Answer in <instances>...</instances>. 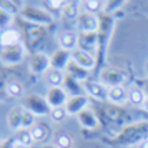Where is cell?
Listing matches in <instances>:
<instances>
[{
    "instance_id": "obj_22",
    "label": "cell",
    "mask_w": 148,
    "mask_h": 148,
    "mask_svg": "<svg viewBox=\"0 0 148 148\" xmlns=\"http://www.w3.org/2000/svg\"><path fill=\"white\" fill-rule=\"evenodd\" d=\"M67 72H68L67 75H70L72 78H75V80H77V82H80V83H82V82L85 83V82L88 80V70H85V68L78 67V65H75L73 62H72V63L68 65Z\"/></svg>"
},
{
    "instance_id": "obj_12",
    "label": "cell",
    "mask_w": 148,
    "mask_h": 148,
    "mask_svg": "<svg viewBox=\"0 0 148 148\" xmlns=\"http://www.w3.org/2000/svg\"><path fill=\"white\" fill-rule=\"evenodd\" d=\"M72 62L78 67L85 68V70H92L95 67V57L92 53H87L80 48H77L75 52H72Z\"/></svg>"
},
{
    "instance_id": "obj_7",
    "label": "cell",
    "mask_w": 148,
    "mask_h": 148,
    "mask_svg": "<svg viewBox=\"0 0 148 148\" xmlns=\"http://www.w3.org/2000/svg\"><path fill=\"white\" fill-rule=\"evenodd\" d=\"M100 22L97 18V15L87 14V12H82L77 18V27L80 30V34H90V32H97L98 30Z\"/></svg>"
},
{
    "instance_id": "obj_10",
    "label": "cell",
    "mask_w": 148,
    "mask_h": 148,
    "mask_svg": "<svg viewBox=\"0 0 148 148\" xmlns=\"http://www.w3.org/2000/svg\"><path fill=\"white\" fill-rule=\"evenodd\" d=\"M83 90L88 97H92L95 100H107V93L108 88L100 83V82H93V80H87L83 83Z\"/></svg>"
},
{
    "instance_id": "obj_18",
    "label": "cell",
    "mask_w": 148,
    "mask_h": 148,
    "mask_svg": "<svg viewBox=\"0 0 148 148\" xmlns=\"http://www.w3.org/2000/svg\"><path fill=\"white\" fill-rule=\"evenodd\" d=\"M65 77H67V75L63 73V72L55 70V68H50L47 73L43 75V82L48 85V88H52V87H63Z\"/></svg>"
},
{
    "instance_id": "obj_19",
    "label": "cell",
    "mask_w": 148,
    "mask_h": 148,
    "mask_svg": "<svg viewBox=\"0 0 148 148\" xmlns=\"http://www.w3.org/2000/svg\"><path fill=\"white\" fill-rule=\"evenodd\" d=\"M53 145L57 148H73V136L70 132L58 130L53 135Z\"/></svg>"
},
{
    "instance_id": "obj_3",
    "label": "cell",
    "mask_w": 148,
    "mask_h": 148,
    "mask_svg": "<svg viewBox=\"0 0 148 148\" xmlns=\"http://www.w3.org/2000/svg\"><path fill=\"white\" fill-rule=\"evenodd\" d=\"M27 57V48L23 43H18V45H14V47H7L2 50L0 53V63L2 65H7V67H12V65H18L23 62V58Z\"/></svg>"
},
{
    "instance_id": "obj_34",
    "label": "cell",
    "mask_w": 148,
    "mask_h": 148,
    "mask_svg": "<svg viewBox=\"0 0 148 148\" xmlns=\"http://www.w3.org/2000/svg\"><path fill=\"white\" fill-rule=\"evenodd\" d=\"M138 148H148V138H143V140L138 143Z\"/></svg>"
},
{
    "instance_id": "obj_9",
    "label": "cell",
    "mask_w": 148,
    "mask_h": 148,
    "mask_svg": "<svg viewBox=\"0 0 148 148\" xmlns=\"http://www.w3.org/2000/svg\"><path fill=\"white\" fill-rule=\"evenodd\" d=\"M88 101H90L88 95H73L65 103V110L68 115H78L85 108H88Z\"/></svg>"
},
{
    "instance_id": "obj_2",
    "label": "cell",
    "mask_w": 148,
    "mask_h": 148,
    "mask_svg": "<svg viewBox=\"0 0 148 148\" xmlns=\"http://www.w3.org/2000/svg\"><path fill=\"white\" fill-rule=\"evenodd\" d=\"M20 17L23 20L32 22L35 25H50L53 22V17L52 14H48L47 10L38 7H34V5H25V7L20 8Z\"/></svg>"
},
{
    "instance_id": "obj_24",
    "label": "cell",
    "mask_w": 148,
    "mask_h": 148,
    "mask_svg": "<svg viewBox=\"0 0 148 148\" xmlns=\"http://www.w3.org/2000/svg\"><path fill=\"white\" fill-rule=\"evenodd\" d=\"M5 92L12 98H22L23 97V85L18 80H8L5 85Z\"/></svg>"
},
{
    "instance_id": "obj_14",
    "label": "cell",
    "mask_w": 148,
    "mask_h": 148,
    "mask_svg": "<svg viewBox=\"0 0 148 148\" xmlns=\"http://www.w3.org/2000/svg\"><path fill=\"white\" fill-rule=\"evenodd\" d=\"M22 116H23V107L22 105H15L10 108L7 115V125L12 132H18L22 130Z\"/></svg>"
},
{
    "instance_id": "obj_33",
    "label": "cell",
    "mask_w": 148,
    "mask_h": 148,
    "mask_svg": "<svg viewBox=\"0 0 148 148\" xmlns=\"http://www.w3.org/2000/svg\"><path fill=\"white\" fill-rule=\"evenodd\" d=\"M15 140H3L0 141V148H14Z\"/></svg>"
},
{
    "instance_id": "obj_30",
    "label": "cell",
    "mask_w": 148,
    "mask_h": 148,
    "mask_svg": "<svg viewBox=\"0 0 148 148\" xmlns=\"http://www.w3.org/2000/svg\"><path fill=\"white\" fill-rule=\"evenodd\" d=\"M50 116H52V120L55 123H62V121H65L68 113H67V110H65V107H58V108H52Z\"/></svg>"
},
{
    "instance_id": "obj_13",
    "label": "cell",
    "mask_w": 148,
    "mask_h": 148,
    "mask_svg": "<svg viewBox=\"0 0 148 148\" xmlns=\"http://www.w3.org/2000/svg\"><path fill=\"white\" fill-rule=\"evenodd\" d=\"M0 42H2V47L3 48L14 47V45L22 43V35L17 28L8 27V28H5V30L0 32Z\"/></svg>"
},
{
    "instance_id": "obj_23",
    "label": "cell",
    "mask_w": 148,
    "mask_h": 148,
    "mask_svg": "<svg viewBox=\"0 0 148 148\" xmlns=\"http://www.w3.org/2000/svg\"><path fill=\"white\" fill-rule=\"evenodd\" d=\"M145 98H147V95L145 92L138 87H133L128 90V101L135 105V107H143V103H145Z\"/></svg>"
},
{
    "instance_id": "obj_6",
    "label": "cell",
    "mask_w": 148,
    "mask_h": 148,
    "mask_svg": "<svg viewBox=\"0 0 148 148\" xmlns=\"http://www.w3.org/2000/svg\"><path fill=\"white\" fill-rule=\"evenodd\" d=\"M68 93L65 92L63 87H52L47 90L45 93V100L50 105V108H58V107H65V103L68 101Z\"/></svg>"
},
{
    "instance_id": "obj_26",
    "label": "cell",
    "mask_w": 148,
    "mask_h": 148,
    "mask_svg": "<svg viewBox=\"0 0 148 148\" xmlns=\"http://www.w3.org/2000/svg\"><path fill=\"white\" fill-rule=\"evenodd\" d=\"M80 82H77L75 78H72L70 75H67L65 77V82H63V88H65V92L67 93H72V97L73 95H82L80 93V85H78Z\"/></svg>"
},
{
    "instance_id": "obj_17",
    "label": "cell",
    "mask_w": 148,
    "mask_h": 148,
    "mask_svg": "<svg viewBox=\"0 0 148 148\" xmlns=\"http://www.w3.org/2000/svg\"><path fill=\"white\" fill-rule=\"evenodd\" d=\"M58 45L63 50H68V52H75L77 47H78V35L75 32H63V34L58 37Z\"/></svg>"
},
{
    "instance_id": "obj_15",
    "label": "cell",
    "mask_w": 148,
    "mask_h": 148,
    "mask_svg": "<svg viewBox=\"0 0 148 148\" xmlns=\"http://www.w3.org/2000/svg\"><path fill=\"white\" fill-rule=\"evenodd\" d=\"M107 100L113 105H123L128 101V90L123 85L121 87H112L108 88L107 93Z\"/></svg>"
},
{
    "instance_id": "obj_25",
    "label": "cell",
    "mask_w": 148,
    "mask_h": 148,
    "mask_svg": "<svg viewBox=\"0 0 148 148\" xmlns=\"http://www.w3.org/2000/svg\"><path fill=\"white\" fill-rule=\"evenodd\" d=\"M14 140L17 141V143H20V145H25V147H32L35 141L34 138H32V133H30V130H25V128H22V130H18V132H15V136Z\"/></svg>"
},
{
    "instance_id": "obj_8",
    "label": "cell",
    "mask_w": 148,
    "mask_h": 148,
    "mask_svg": "<svg viewBox=\"0 0 148 148\" xmlns=\"http://www.w3.org/2000/svg\"><path fill=\"white\" fill-rule=\"evenodd\" d=\"M70 63H72V52L63 50V48H58V50L53 52L52 57H50V65H52V68H55V70L63 72V70L68 68Z\"/></svg>"
},
{
    "instance_id": "obj_37",
    "label": "cell",
    "mask_w": 148,
    "mask_h": 148,
    "mask_svg": "<svg viewBox=\"0 0 148 148\" xmlns=\"http://www.w3.org/2000/svg\"><path fill=\"white\" fill-rule=\"evenodd\" d=\"M145 73H147V75H148V60H147V62H145Z\"/></svg>"
},
{
    "instance_id": "obj_36",
    "label": "cell",
    "mask_w": 148,
    "mask_h": 148,
    "mask_svg": "<svg viewBox=\"0 0 148 148\" xmlns=\"http://www.w3.org/2000/svg\"><path fill=\"white\" fill-rule=\"evenodd\" d=\"M143 108H145V110L148 112V97L145 98V103H143Z\"/></svg>"
},
{
    "instance_id": "obj_29",
    "label": "cell",
    "mask_w": 148,
    "mask_h": 148,
    "mask_svg": "<svg viewBox=\"0 0 148 148\" xmlns=\"http://www.w3.org/2000/svg\"><path fill=\"white\" fill-rule=\"evenodd\" d=\"M37 125V116H35L32 112H28L23 108V116H22V128H25V130H30V128H34Z\"/></svg>"
},
{
    "instance_id": "obj_11",
    "label": "cell",
    "mask_w": 148,
    "mask_h": 148,
    "mask_svg": "<svg viewBox=\"0 0 148 148\" xmlns=\"http://www.w3.org/2000/svg\"><path fill=\"white\" fill-rule=\"evenodd\" d=\"M78 48L87 52V53H95L98 48V34L90 32V34H78Z\"/></svg>"
},
{
    "instance_id": "obj_21",
    "label": "cell",
    "mask_w": 148,
    "mask_h": 148,
    "mask_svg": "<svg viewBox=\"0 0 148 148\" xmlns=\"http://www.w3.org/2000/svg\"><path fill=\"white\" fill-rule=\"evenodd\" d=\"M78 3L77 2H67L65 3V7L62 8V18L63 20H68V22H73L78 18Z\"/></svg>"
},
{
    "instance_id": "obj_35",
    "label": "cell",
    "mask_w": 148,
    "mask_h": 148,
    "mask_svg": "<svg viewBox=\"0 0 148 148\" xmlns=\"http://www.w3.org/2000/svg\"><path fill=\"white\" fill-rule=\"evenodd\" d=\"M14 148H28V147H25V145H20V143H17V141H15V143H14Z\"/></svg>"
},
{
    "instance_id": "obj_28",
    "label": "cell",
    "mask_w": 148,
    "mask_h": 148,
    "mask_svg": "<svg viewBox=\"0 0 148 148\" xmlns=\"http://www.w3.org/2000/svg\"><path fill=\"white\" fill-rule=\"evenodd\" d=\"M12 22H14V14L8 12L7 8H3L2 5H0V32L10 27Z\"/></svg>"
},
{
    "instance_id": "obj_39",
    "label": "cell",
    "mask_w": 148,
    "mask_h": 148,
    "mask_svg": "<svg viewBox=\"0 0 148 148\" xmlns=\"http://www.w3.org/2000/svg\"><path fill=\"white\" fill-rule=\"evenodd\" d=\"M2 50H3V47H2V42H0V53H2Z\"/></svg>"
},
{
    "instance_id": "obj_32",
    "label": "cell",
    "mask_w": 148,
    "mask_h": 148,
    "mask_svg": "<svg viewBox=\"0 0 148 148\" xmlns=\"http://www.w3.org/2000/svg\"><path fill=\"white\" fill-rule=\"evenodd\" d=\"M125 2H107V3H103V10L105 12H112V10H116L118 7H121Z\"/></svg>"
},
{
    "instance_id": "obj_20",
    "label": "cell",
    "mask_w": 148,
    "mask_h": 148,
    "mask_svg": "<svg viewBox=\"0 0 148 148\" xmlns=\"http://www.w3.org/2000/svg\"><path fill=\"white\" fill-rule=\"evenodd\" d=\"M30 133H32V138L35 143H45L48 135H50V128L43 123H37L34 128H30Z\"/></svg>"
},
{
    "instance_id": "obj_38",
    "label": "cell",
    "mask_w": 148,
    "mask_h": 148,
    "mask_svg": "<svg viewBox=\"0 0 148 148\" xmlns=\"http://www.w3.org/2000/svg\"><path fill=\"white\" fill-rule=\"evenodd\" d=\"M42 148H57V147H55V145H43Z\"/></svg>"
},
{
    "instance_id": "obj_27",
    "label": "cell",
    "mask_w": 148,
    "mask_h": 148,
    "mask_svg": "<svg viewBox=\"0 0 148 148\" xmlns=\"http://www.w3.org/2000/svg\"><path fill=\"white\" fill-rule=\"evenodd\" d=\"M82 7H83V12L97 15V12H100L101 8H103V2H98V0H85V2H82Z\"/></svg>"
},
{
    "instance_id": "obj_1",
    "label": "cell",
    "mask_w": 148,
    "mask_h": 148,
    "mask_svg": "<svg viewBox=\"0 0 148 148\" xmlns=\"http://www.w3.org/2000/svg\"><path fill=\"white\" fill-rule=\"evenodd\" d=\"M22 107L25 108V110H28V112H32L35 116H47V115H50V112H52L50 105H48L47 100H45V97H42V95H38V93L25 95Z\"/></svg>"
},
{
    "instance_id": "obj_31",
    "label": "cell",
    "mask_w": 148,
    "mask_h": 148,
    "mask_svg": "<svg viewBox=\"0 0 148 148\" xmlns=\"http://www.w3.org/2000/svg\"><path fill=\"white\" fill-rule=\"evenodd\" d=\"M65 3L67 2H63V0H53V2H45V5L48 8H52V10H62V8L65 7Z\"/></svg>"
},
{
    "instance_id": "obj_16",
    "label": "cell",
    "mask_w": 148,
    "mask_h": 148,
    "mask_svg": "<svg viewBox=\"0 0 148 148\" xmlns=\"http://www.w3.org/2000/svg\"><path fill=\"white\" fill-rule=\"evenodd\" d=\"M77 118H78V123L87 130H95L98 127V118H97V115L92 108H85L83 112L77 115Z\"/></svg>"
},
{
    "instance_id": "obj_5",
    "label": "cell",
    "mask_w": 148,
    "mask_h": 148,
    "mask_svg": "<svg viewBox=\"0 0 148 148\" xmlns=\"http://www.w3.org/2000/svg\"><path fill=\"white\" fill-rule=\"evenodd\" d=\"M50 68H52V65H50V57L48 55L42 53V52L30 55V58H28V70L34 75H42L43 77Z\"/></svg>"
},
{
    "instance_id": "obj_4",
    "label": "cell",
    "mask_w": 148,
    "mask_h": 148,
    "mask_svg": "<svg viewBox=\"0 0 148 148\" xmlns=\"http://www.w3.org/2000/svg\"><path fill=\"white\" fill-rule=\"evenodd\" d=\"M127 80V73L121 68H107L100 73V83H103L107 88L121 87Z\"/></svg>"
}]
</instances>
